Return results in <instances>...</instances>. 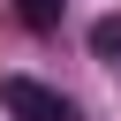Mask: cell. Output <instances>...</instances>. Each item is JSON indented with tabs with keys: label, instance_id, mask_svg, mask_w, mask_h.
<instances>
[{
	"label": "cell",
	"instance_id": "cell-2",
	"mask_svg": "<svg viewBox=\"0 0 121 121\" xmlns=\"http://www.w3.org/2000/svg\"><path fill=\"white\" fill-rule=\"evenodd\" d=\"M60 15H68V0H15V23H23V30H38V38H45V30H60Z\"/></svg>",
	"mask_w": 121,
	"mask_h": 121
},
{
	"label": "cell",
	"instance_id": "cell-1",
	"mask_svg": "<svg viewBox=\"0 0 121 121\" xmlns=\"http://www.w3.org/2000/svg\"><path fill=\"white\" fill-rule=\"evenodd\" d=\"M0 106H8L15 121H76V106H68L53 83H38V76H0Z\"/></svg>",
	"mask_w": 121,
	"mask_h": 121
},
{
	"label": "cell",
	"instance_id": "cell-3",
	"mask_svg": "<svg viewBox=\"0 0 121 121\" xmlns=\"http://www.w3.org/2000/svg\"><path fill=\"white\" fill-rule=\"evenodd\" d=\"M91 53H98V60H106V68H121V8H113V15H98V23H91Z\"/></svg>",
	"mask_w": 121,
	"mask_h": 121
}]
</instances>
